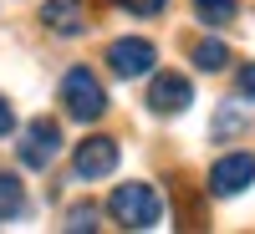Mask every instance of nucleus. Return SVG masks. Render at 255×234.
<instances>
[{
    "label": "nucleus",
    "instance_id": "nucleus-2",
    "mask_svg": "<svg viewBox=\"0 0 255 234\" xmlns=\"http://www.w3.org/2000/svg\"><path fill=\"white\" fill-rule=\"evenodd\" d=\"M61 102H67V112L77 122H97L102 112H108V92H102L97 72H87V67H72L67 77H61Z\"/></svg>",
    "mask_w": 255,
    "mask_h": 234
},
{
    "label": "nucleus",
    "instance_id": "nucleus-5",
    "mask_svg": "<svg viewBox=\"0 0 255 234\" xmlns=\"http://www.w3.org/2000/svg\"><path fill=\"white\" fill-rule=\"evenodd\" d=\"M153 61H158V51H153V41H143V36H123V41L108 46L113 77H148V72H153Z\"/></svg>",
    "mask_w": 255,
    "mask_h": 234
},
{
    "label": "nucleus",
    "instance_id": "nucleus-14",
    "mask_svg": "<svg viewBox=\"0 0 255 234\" xmlns=\"http://www.w3.org/2000/svg\"><path fill=\"white\" fill-rule=\"evenodd\" d=\"M235 87H240V97H245V102H255V61H250V67H240Z\"/></svg>",
    "mask_w": 255,
    "mask_h": 234
},
{
    "label": "nucleus",
    "instance_id": "nucleus-12",
    "mask_svg": "<svg viewBox=\"0 0 255 234\" xmlns=\"http://www.w3.org/2000/svg\"><path fill=\"white\" fill-rule=\"evenodd\" d=\"M67 229H77V234H87V229H97V209H92V204H77L72 214H67Z\"/></svg>",
    "mask_w": 255,
    "mask_h": 234
},
{
    "label": "nucleus",
    "instance_id": "nucleus-8",
    "mask_svg": "<svg viewBox=\"0 0 255 234\" xmlns=\"http://www.w3.org/2000/svg\"><path fill=\"white\" fill-rule=\"evenodd\" d=\"M41 20H46V31H56V36H77L87 26V5H82V0H46V5H41Z\"/></svg>",
    "mask_w": 255,
    "mask_h": 234
},
{
    "label": "nucleus",
    "instance_id": "nucleus-9",
    "mask_svg": "<svg viewBox=\"0 0 255 234\" xmlns=\"http://www.w3.org/2000/svg\"><path fill=\"white\" fill-rule=\"evenodd\" d=\"M15 214H26V188H20L10 173H0V224L15 219Z\"/></svg>",
    "mask_w": 255,
    "mask_h": 234
},
{
    "label": "nucleus",
    "instance_id": "nucleus-6",
    "mask_svg": "<svg viewBox=\"0 0 255 234\" xmlns=\"http://www.w3.org/2000/svg\"><path fill=\"white\" fill-rule=\"evenodd\" d=\"M143 102L158 117H174V112H184L189 102H194V87H189V77H179V72H158L153 81H148V97Z\"/></svg>",
    "mask_w": 255,
    "mask_h": 234
},
{
    "label": "nucleus",
    "instance_id": "nucleus-15",
    "mask_svg": "<svg viewBox=\"0 0 255 234\" xmlns=\"http://www.w3.org/2000/svg\"><path fill=\"white\" fill-rule=\"evenodd\" d=\"M10 127H15V112L5 107V97H0V138H5V133H10Z\"/></svg>",
    "mask_w": 255,
    "mask_h": 234
},
{
    "label": "nucleus",
    "instance_id": "nucleus-10",
    "mask_svg": "<svg viewBox=\"0 0 255 234\" xmlns=\"http://www.w3.org/2000/svg\"><path fill=\"white\" fill-rule=\"evenodd\" d=\"M225 61H230L225 41H199V46H194V67L199 72H225Z\"/></svg>",
    "mask_w": 255,
    "mask_h": 234
},
{
    "label": "nucleus",
    "instance_id": "nucleus-3",
    "mask_svg": "<svg viewBox=\"0 0 255 234\" xmlns=\"http://www.w3.org/2000/svg\"><path fill=\"white\" fill-rule=\"evenodd\" d=\"M20 163L26 168H51L56 163V153H61V127L51 122V117H36L26 133H20Z\"/></svg>",
    "mask_w": 255,
    "mask_h": 234
},
{
    "label": "nucleus",
    "instance_id": "nucleus-7",
    "mask_svg": "<svg viewBox=\"0 0 255 234\" xmlns=\"http://www.w3.org/2000/svg\"><path fill=\"white\" fill-rule=\"evenodd\" d=\"M113 168H118V143L113 138H82L77 143V153H72V173L77 178H108L113 173Z\"/></svg>",
    "mask_w": 255,
    "mask_h": 234
},
{
    "label": "nucleus",
    "instance_id": "nucleus-13",
    "mask_svg": "<svg viewBox=\"0 0 255 234\" xmlns=\"http://www.w3.org/2000/svg\"><path fill=\"white\" fill-rule=\"evenodd\" d=\"M118 5H123L128 15H158V10L168 5V0H118Z\"/></svg>",
    "mask_w": 255,
    "mask_h": 234
},
{
    "label": "nucleus",
    "instance_id": "nucleus-1",
    "mask_svg": "<svg viewBox=\"0 0 255 234\" xmlns=\"http://www.w3.org/2000/svg\"><path fill=\"white\" fill-rule=\"evenodd\" d=\"M108 214H113L123 229H158L163 199H158L153 183H118L113 199H108Z\"/></svg>",
    "mask_w": 255,
    "mask_h": 234
},
{
    "label": "nucleus",
    "instance_id": "nucleus-11",
    "mask_svg": "<svg viewBox=\"0 0 255 234\" xmlns=\"http://www.w3.org/2000/svg\"><path fill=\"white\" fill-rule=\"evenodd\" d=\"M194 10L204 26H230L235 20V0H194Z\"/></svg>",
    "mask_w": 255,
    "mask_h": 234
},
{
    "label": "nucleus",
    "instance_id": "nucleus-4",
    "mask_svg": "<svg viewBox=\"0 0 255 234\" xmlns=\"http://www.w3.org/2000/svg\"><path fill=\"white\" fill-rule=\"evenodd\" d=\"M255 183V158L250 153H225L215 168H209V194L215 199H235Z\"/></svg>",
    "mask_w": 255,
    "mask_h": 234
}]
</instances>
